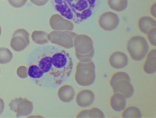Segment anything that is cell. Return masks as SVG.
<instances>
[{
  "label": "cell",
  "mask_w": 156,
  "mask_h": 118,
  "mask_svg": "<svg viewBox=\"0 0 156 118\" xmlns=\"http://www.w3.org/2000/svg\"><path fill=\"white\" fill-rule=\"evenodd\" d=\"M109 64L114 69H124L128 64V56L124 52H114L109 57Z\"/></svg>",
  "instance_id": "12"
},
{
  "label": "cell",
  "mask_w": 156,
  "mask_h": 118,
  "mask_svg": "<svg viewBox=\"0 0 156 118\" xmlns=\"http://www.w3.org/2000/svg\"><path fill=\"white\" fill-rule=\"evenodd\" d=\"M155 33H156V28H153V29H151L147 33V37L148 39V42H150V44H151L153 46H156Z\"/></svg>",
  "instance_id": "23"
},
{
  "label": "cell",
  "mask_w": 156,
  "mask_h": 118,
  "mask_svg": "<svg viewBox=\"0 0 156 118\" xmlns=\"http://www.w3.org/2000/svg\"><path fill=\"white\" fill-rule=\"evenodd\" d=\"M4 109V102L2 98H0V115L2 113Z\"/></svg>",
  "instance_id": "27"
},
{
  "label": "cell",
  "mask_w": 156,
  "mask_h": 118,
  "mask_svg": "<svg viewBox=\"0 0 156 118\" xmlns=\"http://www.w3.org/2000/svg\"><path fill=\"white\" fill-rule=\"evenodd\" d=\"M29 44V32L25 29H19L12 34L10 45L15 51L20 52L26 49Z\"/></svg>",
  "instance_id": "9"
},
{
  "label": "cell",
  "mask_w": 156,
  "mask_h": 118,
  "mask_svg": "<svg viewBox=\"0 0 156 118\" xmlns=\"http://www.w3.org/2000/svg\"><path fill=\"white\" fill-rule=\"evenodd\" d=\"M49 0H31V3H33L37 6H44V4H46L47 3V2Z\"/></svg>",
  "instance_id": "26"
},
{
  "label": "cell",
  "mask_w": 156,
  "mask_h": 118,
  "mask_svg": "<svg viewBox=\"0 0 156 118\" xmlns=\"http://www.w3.org/2000/svg\"><path fill=\"white\" fill-rule=\"evenodd\" d=\"M58 96L61 101L69 102L74 98L75 91L72 86L65 84L59 88L58 91Z\"/></svg>",
  "instance_id": "16"
},
{
  "label": "cell",
  "mask_w": 156,
  "mask_h": 118,
  "mask_svg": "<svg viewBox=\"0 0 156 118\" xmlns=\"http://www.w3.org/2000/svg\"><path fill=\"white\" fill-rule=\"evenodd\" d=\"M95 96L94 93L88 89L82 90L78 93L76 96V102L80 107H88L93 104Z\"/></svg>",
  "instance_id": "13"
},
{
  "label": "cell",
  "mask_w": 156,
  "mask_h": 118,
  "mask_svg": "<svg viewBox=\"0 0 156 118\" xmlns=\"http://www.w3.org/2000/svg\"><path fill=\"white\" fill-rule=\"evenodd\" d=\"M155 6H156V4H154L152 6L151 8L150 9V12L151 15H153V17H156V14H155Z\"/></svg>",
  "instance_id": "28"
},
{
  "label": "cell",
  "mask_w": 156,
  "mask_h": 118,
  "mask_svg": "<svg viewBox=\"0 0 156 118\" xmlns=\"http://www.w3.org/2000/svg\"><path fill=\"white\" fill-rule=\"evenodd\" d=\"M55 8L61 16L76 23L92 15L96 0H54Z\"/></svg>",
  "instance_id": "2"
},
{
  "label": "cell",
  "mask_w": 156,
  "mask_h": 118,
  "mask_svg": "<svg viewBox=\"0 0 156 118\" xmlns=\"http://www.w3.org/2000/svg\"><path fill=\"white\" fill-rule=\"evenodd\" d=\"M13 55L7 48H0V64H5L11 61Z\"/></svg>",
  "instance_id": "22"
},
{
  "label": "cell",
  "mask_w": 156,
  "mask_h": 118,
  "mask_svg": "<svg viewBox=\"0 0 156 118\" xmlns=\"http://www.w3.org/2000/svg\"><path fill=\"white\" fill-rule=\"evenodd\" d=\"M9 107L12 111L16 113V117L27 116L31 113L34 109L33 103L27 98L18 97L12 99L9 103Z\"/></svg>",
  "instance_id": "8"
},
{
  "label": "cell",
  "mask_w": 156,
  "mask_h": 118,
  "mask_svg": "<svg viewBox=\"0 0 156 118\" xmlns=\"http://www.w3.org/2000/svg\"><path fill=\"white\" fill-rule=\"evenodd\" d=\"M142 117L140 109L135 106H130L124 110L122 117L124 118H140Z\"/></svg>",
  "instance_id": "21"
},
{
  "label": "cell",
  "mask_w": 156,
  "mask_h": 118,
  "mask_svg": "<svg viewBox=\"0 0 156 118\" xmlns=\"http://www.w3.org/2000/svg\"><path fill=\"white\" fill-rule=\"evenodd\" d=\"M113 93H118L126 98H130L134 94V88L130 83L129 75L124 72H117L112 75L110 80Z\"/></svg>",
  "instance_id": "4"
},
{
  "label": "cell",
  "mask_w": 156,
  "mask_h": 118,
  "mask_svg": "<svg viewBox=\"0 0 156 118\" xmlns=\"http://www.w3.org/2000/svg\"><path fill=\"white\" fill-rule=\"evenodd\" d=\"M147 74H153L156 72V50L153 49L147 55V59L143 66Z\"/></svg>",
  "instance_id": "15"
},
{
  "label": "cell",
  "mask_w": 156,
  "mask_h": 118,
  "mask_svg": "<svg viewBox=\"0 0 156 118\" xmlns=\"http://www.w3.org/2000/svg\"><path fill=\"white\" fill-rule=\"evenodd\" d=\"M31 39L34 42L40 45L46 44L49 42L48 33L42 31H34L31 33Z\"/></svg>",
  "instance_id": "19"
},
{
  "label": "cell",
  "mask_w": 156,
  "mask_h": 118,
  "mask_svg": "<svg viewBox=\"0 0 156 118\" xmlns=\"http://www.w3.org/2000/svg\"><path fill=\"white\" fill-rule=\"evenodd\" d=\"M76 34L70 31H53L48 33L49 42L65 49L74 47V39Z\"/></svg>",
  "instance_id": "7"
},
{
  "label": "cell",
  "mask_w": 156,
  "mask_h": 118,
  "mask_svg": "<svg viewBox=\"0 0 156 118\" xmlns=\"http://www.w3.org/2000/svg\"><path fill=\"white\" fill-rule=\"evenodd\" d=\"M108 4L113 11L122 12L127 8L128 0H108Z\"/></svg>",
  "instance_id": "20"
},
{
  "label": "cell",
  "mask_w": 156,
  "mask_h": 118,
  "mask_svg": "<svg viewBox=\"0 0 156 118\" xmlns=\"http://www.w3.org/2000/svg\"><path fill=\"white\" fill-rule=\"evenodd\" d=\"M95 65L92 59L80 60L77 64L75 72V80L78 84L89 86L95 81Z\"/></svg>",
  "instance_id": "3"
},
{
  "label": "cell",
  "mask_w": 156,
  "mask_h": 118,
  "mask_svg": "<svg viewBox=\"0 0 156 118\" xmlns=\"http://www.w3.org/2000/svg\"><path fill=\"white\" fill-rule=\"evenodd\" d=\"M100 28L107 31L115 30L119 24V19L117 15L112 12H105L101 15L99 18Z\"/></svg>",
  "instance_id": "10"
},
{
  "label": "cell",
  "mask_w": 156,
  "mask_h": 118,
  "mask_svg": "<svg viewBox=\"0 0 156 118\" xmlns=\"http://www.w3.org/2000/svg\"><path fill=\"white\" fill-rule=\"evenodd\" d=\"M155 27V20L150 17H142L138 21V28L144 34H147L151 29Z\"/></svg>",
  "instance_id": "17"
},
{
  "label": "cell",
  "mask_w": 156,
  "mask_h": 118,
  "mask_svg": "<svg viewBox=\"0 0 156 118\" xmlns=\"http://www.w3.org/2000/svg\"><path fill=\"white\" fill-rule=\"evenodd\" d=\"M28 75L36 84L55 88L69 78L73 62L69 52L57 47L36 49L29 55Z\"/></svg>",
  "instance_id": "1"
},
{
  "label": "cell",
  "mask_w": 156,
  "mask_h": 118,
  "mask_svg": "<svg viewBox=\"0 0 156 118\" xmlns=\"http://www.w3.org/2000/svg\"><path fill=\"white\" fill-rule=\"evenodd\" d=\"M77 118H104L105 115L101 110L97 108H93L90 110H81L76 115Z\"/></svg>",
  "instance_id": "18"
},
{
  "label": "cell",
  "mask_w": 156,
  "mask_h": 118,
  "mask_svg": "<svg viewBox=\"0 0 156 118\" xmlns=\"http://www.w3.org/2000/svg\"><path fill=\"white\" fill-rule=\"evenodd\" d=\"M9 4L14 8H21L27 3V0H8Z\"/></svg>",
  "instance_id": "25"
},
{
  "label": "cell",
  "mask_w": 156,
  "mask_h": 118,
  "mask_svg": "<svg viewBox=\"0 0 156 118\" xmlns=\"http://www.w3.org/2000/svg\"><path fill=\"white\" fill-rule=\"evenodd\" d=\"M17 76L22 79L27 78L28 77V68L25 66H20L17 69Z\"/></svg>",
  "instance_id": "24"
},
{
  "label": "cell",
  "mask_w": 156,
  "mask_h": 118,
  "mask_svg": "<svg viewBox=\"0 0 156 118\" xmlns=\"http://www.w3.org/2000/svg\"><path fill=\"white\" fill-rule=\"evenodd\" d=\"M110 104L112 109L115 111H122L126 107V98L121 93H115L110 98Z\"/></svg>",
  "instance_id": "14"
},
{
  "label": "cell",
  "mask_w": 156,
  "mask_h": 118,
  "mask_svg": "<svg viewBox=\"0 0 156 118\" xmlns=\"http://www.w3.org/2000/svg\"><path fill=\"white\" fill-rule=\"evenodd\" d=\"M74 47L76 58L80 61L92 59L94 55L92 39L85 35H76L74 39Z\"/></svg>",
  "instance_id": "5"
},
{
  "label": "cell",
  "mask_w": 156,
  "mask_h": 118,
  "mask_svg": "<svg viewBox=\"0 0 156 118\" xmlns=\"http://www.w3.org/2000/svg\"><path fill=\"white\" fill-rule=\"evenodd\" d=\"M49 25L54 31H72L74 24L69 20L63 18L58 14H54L50 17Z\"/></svg>",
  "instance_id": "11"
},
{
  "label": "cell",
  "mask_w": 156,
  "mask_h": 118,
  "mask_svg": "<svg viewBox=\"0 0 156 118\" xmlns=\"http://www.w3.org/2000/svg\"><path fill=\"white\" fill-rule=\"evenodd\" d=\"M2 34V29H1V26H0V35H1Z\"/></svg>",
  "instance_id": "29"
},
{
  "label": "cell",
  "mask_w": 156,
  "mask_h": 118,
  "mask_svg": "<svg viewBox=\"0 0 156 118\" xmlns=\"http://www.w3.org/2000/svg\"><path fill=\"white\" fill-rule=\"evenodd\" d=\"M130 57L135 61H141L147 56L149 46L144 37L134 36L129 39L126 46Z\"/></svg>",
  "instance_id": "6"
}]
</instances>
